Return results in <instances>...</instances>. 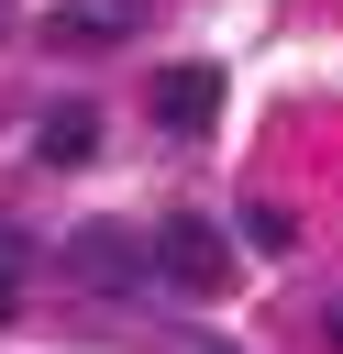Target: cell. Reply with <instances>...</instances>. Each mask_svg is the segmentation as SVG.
<instances>
[{
    "label": "cell",
    "mask_w": 343,
    "mask_h": 354,
    "mask_svg": "<svg viewBox=\"0 0 343 354\" xmlns=\"http://www.w3.org/2000/svg\"><path fill=\"white\" fill-rule=\"evenodd\" d=\"M155 277H166L177 299H210V288L232 277V243H221V221H199V210H177V221L155 232Z\"/></svg>",
    "instance_id": "cell-1"
},
{
    "label": "cell",
    "mask_w": 343,
    "mask_h": 354,
    "mask_svg": "<svg viewBox=\"0 0 343 354\" xmlns=\"http://www.w3.org/2000/svg\"><path fill=\"white\" fill-rule=\"evenodd\" d=\"M66 277H77L89 299H133V288H144V243H133L122 221H89V232H66Z\"/></svg>",
    "instance_id": "cell-2"
},
{
    "label": "cell",
    "mask_w": 343,
    "mask_h": 354,
    "mask_svg": "<svg viewBox=\"0 0 343 354\" xmlns=\"http://www.w3.org/2000/svg\"><path fill=\"white\" fill-rule=\"evenodd\" d=\"M210 111H221V77H210V66H166V77H155V133L199 144V133H210Z\"/></svg>",
    "instance_id": "cell-3"
},
{
    "label": "cell",
    "mask_w": 343,
    "mask_h": 354,
    "mask_svg": "<svg viewBox=\"0 0 343 354\" xmlns=\"http://www.w3.org/2000/svg\"><path fill=\"white\" fill-rule=\"evenodd\" d=\"M89 144H100V122H89V111H77V100H66V111H44V122H33V155H44V166H89Z\"/></svg>",
    "instance_id": "cell-4"
},
{
    "label": "cell",
    "mask_w": 343,
    "mask_h": 354,
    "mask_svg": "<svg viewBox=\"0 0 343 354\" xmlns=\"http://www.w3.org/2000/svg\"><path fill=\"white\" fill-rule=\"evenodd\" d=\"M44 33H55V44H122V33H133V0H77V11H55Z\"/></svg>",
    "instance_id": "cell-5"
},
{
    "label": "cell",
    "mask_w": 343,
    "mask_h": 354,
    "mask_svg": "<svg viewBox=\"0 0 343 354\" xmlns=\"http://www.w3.org/2000/svg\"><path fill=\"white\" fill-rule=\"evenodd\" d=\"M22 266H33V232L0 221V321H11V299H22Z\"/></svg>",
    "instance_id": "cell-6"
},
{
    "label": "cell",
    "mask_w": 343,
    "mask_h": 354,
    "mask_svg": "<svg viewBox=\"0 0 343 354\" xmlns=\"http://www.w3.org/2000/svg\"><path fill=\"white\" fill-rule=\"evenodd\" d=\"M321 343H343V299H321Z\"/></svg>",
    "instance_id": "cell-7"
},
{
    "label": "cell",
    "mask_w": 343,
    "mask_h": 354,
    "mask_svg": "<svg viewBox=\"0 0 343 354\" xmlns=\"http://www.w3.org/2000/svg\"><path fill=\"white\" fill-rule=\"evenodd\" d=\"M188 354H232V343H188Z\"/></svg>",
    "instance_id": "cell-8"
}]
</instances>
